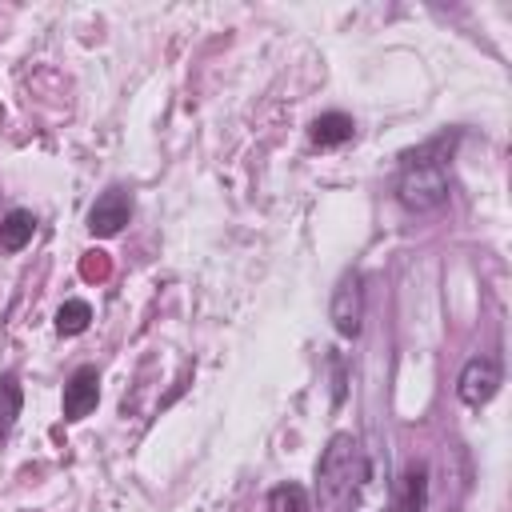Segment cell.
Masks as SVG:
<instances>
[{
	"instance_id": "1",
	"label": "cell",
	"mask_w": 512,
	"mask_h": 512,
	"mask_svg": "<svg viewBox=\"0 0 512 512\" xmlns=\"http://www.w3.org/2000/svg\"><path fill=\"white\" fill-rule=\"evenodd\" d=\"M456 140H460V132H452V136L444 132V136H436V140H428V144H420V148L400 156V172H396V184H392L400 208L436 212L448 200V192H452L448 168H452Z\"/></svg>"
},
{
	"instance_id": "10",
	"label": "cell",
	"mask_w": 512,
	"mask_h": 512,
	"mask_svg": "<svg viewBox=\"0 0 512 512\" xmlns=\"http://www.w3.org/2000/svg\"><path fill=\"white\" fill-rule=\"evenodd\" d=\"M20 408H24V384L16 372H4L0 376V440L12 436L16 420H20Z\"/></svg>"
},
{
	"instance_id": "3",
	"label": "cell",
	"mask_w": 512,
	"mask_h": 512,
	"mask_svg": "<svg viewBox=\"0 0 512 512\" xmlns=\"http://www.w3.org/2000/svg\"><path fill=\"white\" fill-rule=\"evenodd\" d=\"M328 316H332V328H336L344 340H356V336H360V324H364V276H360L356 268H348V272L336 280Z\"/></svg>"
},
{
	"instance_id": "4",
	"label": "cell",
	"mask_w": 512,
	"mask_h": 512,
	"mask_svg": "<svg viewBox=\"0 0 512 512\" xmlns=\"http://www.w3.org/2000/svg\"><path fill=\"white\" fill-rule=\"evenodd\" d=\"M500 384H504L500 364H496L492 356H472V360L460 368V376H456V396H460V404H468V408H484V404L500 392Z\"/></svg>"
},
{
	"instance_id": "12",
	"label": "cell",
	"mask_w": 512,
	"mask_h": 512,
	"mask_svg": "<svg viewBox=\"0 0 512 512\" xmlns=\"http://www.w3.org/2000/svg\"><path fill=\"white\" fill-rule=\"evenodd\" d=\"M268 512H312V500H308V488L304 484H276L268 492Z\"/></svg>"
},
{
	"instance_id": "8",
	"label": "cell",
	"mask_w": 512,
	"mask_h": 512,
	"mask_svg": "<svg viewBox=\"0 0 512 512\" xmlns=\"http://www.w3.org/2000/svg\"><path fill=\"white\" fill-rule=\"evenodd\" d=\"M352 136H356V124H352V116H344V112H320V116L308 124V140L320 144V148H340V144H348Z\"/></svg>"
},
{
	"instance_id": "13",
	"label": "cell",
	"mask_w": 512,
	"mask_h": 512,
	"mask_svg": "<svg viewBox=\"0 0 512 512\" xmlns=\"http://www.w3.org/2000/svg\"><path fill=\"white\" fill-rule=\"evenodd\" d=\"M104 272H108L104 252H84V276H88V280H100Z\"/></svg>"
},
{
	"instance_id": "5",
	"label": "cell",
	"mask_w": 512,
	"mask_h": 512,
	"mask_svg": "<svg viewBox=\"0 0 512 512\" xmlns=\"http://www.w3.org/2000/svg\"><path fill=\"white\" fill-rule=\"evenodd\" d=\"M132 220V192L124 188V184H112V188H104L100 196H96V204L88 208V232L92 236H116V232H124V224Z\"/></svg>"
},
{
	"instance_id": "6",
	"label": "cell",
	"mask_w": 512,
	"mask_h": 512,
	"mask_svg": "<svg viewBox=\"0 0 512 512\" xmlns=\"http://www.w3.org/2000/svg\"><path fill=\"white\" fill-rule=\"evenodd\" d=\"M96 404H100V372L92 364H80L64 384V400H60L64 420H84Z\"/></svg>"
},
{
	"instance_id": "7",
	"label": "cell",
	"mask_w": 512,
	"mask_h": 512,
	"mask_svg": "<svg viewBox=\"0 0 512 512\" xmlns=\"http://www.w3.org/2000/svg\"><path fill=\"white\" fill-rule=\"evenodd\" d=\"M428 508V464H408L392 480V512H424Z\"/></svg>"
},
{
	"instance_id": "9",
	"label": "cell",
	"mask_w": 512,
	"mask_h": 512,
	"mask_svg": "<svg viewBox=\"0 0 512 512\" xmlns=\"http://www.w3.org/2000/svg\"><path fill=\"white\" fill-rule=\"evenodd\" d=\"M32 236H36V216L28 208L4 212V220H0V248L4 252H20L24 244H32Z\"/></svg>"
},
{
	"instance_id": "11",
	"label": "cell",
	"mask_w": 512,
	"mask_h": 512,
	"mask_svg": "<svg viewBox=\"0 0 512 512\" xmlns=\"http://www.w3.org/2000/svg\"><path fill=\"white\" fill-rule=\"evenodd\" d=\"M88 324H92V304L88 300H64L60 304V312H56V332L60 336H80V332H88Z\"/></svg>"
},
{
	"instance_id": "2",
	"label": "cell",
	"mask_w": 512,
	"mask_h": 512,
	"mask_svg": "<svg viewBox=\"0 0 512 512\" xmlns=\"http://www.w3.org/2000/svg\"><path fill=\"white\" fill-rule=\"evenodd\" d=\"M372 480V464L360 448V440L352 432H336L316 464V484H320V500L336 504L344 496H360Z\"/></svg>"
}]
</instances>
